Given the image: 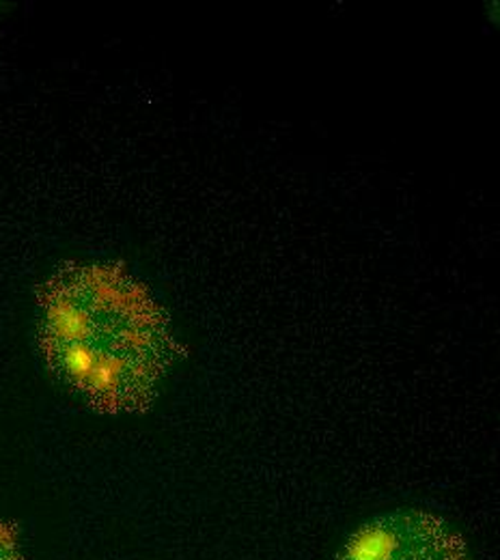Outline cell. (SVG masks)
I'll use <instances>...</instances> for the list:
<instances>
[{
    "label": "cell",
    "mask_w": 500,
    "mask_h": 560,
    "mask_svg": "<svg viewBox=\"0 0 500 560\" xmlns=\"http://www.w3.org/2000/svg\"><path fill=\"white\" fill-rule=\"evenodd\" d=\"M0 560H24L13 524L0 520Z\"/></svg>",
    "instance_id": "3957f363"
},
{
    "label": "cell",
    "mask_w": 500,
    "mask_h": 560,
    "mask_svg": "<svg viewBox=\"0 0 500 560\" xmlns=\"http://www.w3.org/2000/svg\"><path fill=\"white\" fill-rule=\"evenodd\" d=\"M37 343L50 373L108 417L151 410L186 353L151 289L113 261L63 264L46 279Z\"/></svg>",
    "instance_id": "6da1fadb"
},
{
    "label": "cell",
    "mask_w": 500,
    "mask_h": 560,
    "mask_svg": "<svg viewBox=\"0 0 500 560\" xmlns=\"http://www.w3.org/2000/svg\"><path fill=\"white\" fill-rule=\"evenodd\" d=\"M339 560H470L466 544L442 517L406 509L364 522Z\"/></svg>",
    "instance_id": "7a4b0ae2"
}]
</instances>
